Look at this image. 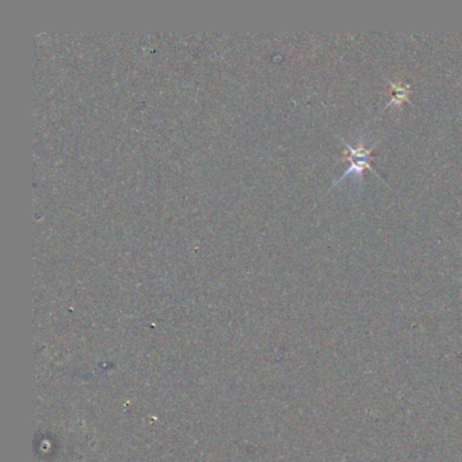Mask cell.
Listing matches in <instances>:
<instances>
[{
    "mask_svg": "<svg viewBox=\"0 0 462 462\" xmlns=\"http://www.w3.org/2000/svg\"><path fill=\"white\" fill-rule=\"evenodd\" d=\"M341 141L347 147V151L345 152V155H343V159L347 161V162H350V168L339 178V181H336L335 185H339V182H342L343 179H346L347 177H355L359 181H362V172H364V170L369 168L371 171H374V168L370 164V158H371V151L374 149V147L377 144L371 145L370 148H366L365 147V142H361V141L358 142L357 147H352L345 139H341Z\"/></svg>",
    "mask_w": 462,
    "mask_h": 462,
    "instance_id": "obj_1",
    "label": "cell"
},
{
    "mask_svg": "<svg viewBox=\"0 0 462 462\" xmlns=\"http://www.w3.org/2000/svg\"><path fill=\"white\" fill-rule=\"evenodd\" d=\"M389 82V84H391V87H392V99H391V102L387 105V107H389V106H392V105H394V106H401L404 102H407L408 99H410V93H411V87H410V84H404V83H401V82H391V80H388Z\"/></svg>",
    "mask_w": 462,
    "mask_h": 462,
    "instance_id": "obj_2",
    "label": "cell"
}]
</instances>
